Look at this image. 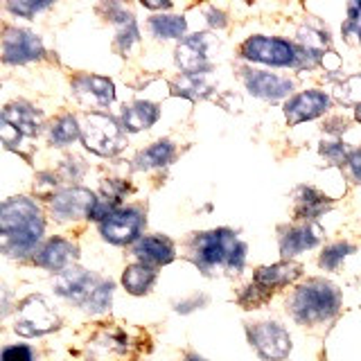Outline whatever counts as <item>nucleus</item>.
Wrapping results in <instances>:
<instances>
[{"label": "nucleus", "mask_w": 361, "mask_h": 361, "mask_svg": "<svg viewBox=\"0 0 361 361\" xmlns=\"http://www.w3.org/2000/svg\"><path fill=\"white\" fill-rule=\"evenodd\" d=\"M343 39L350 45H361V20H345V25H343Z\"/></svg>", "instance_id": "nucleus-38"}, {"label": "nucleus", "mask_w": 361, "mask_h": 361, "mask_svg": "<svg viewBox=\"0 0 361 361\" xmlns=\"http://www.w3.org/2000/svg\"><path fill=\"white\" fill-rule=\"evenodd\" d=\"M350 253H355V246L353 244H345V242L332 244V246H327L325 251H323L319 264L323 269H327V271H334V269H338V264H341Z\"/></svg>", "instance_id": "nucleus-30"}, {"label": "nucleus", "mask_w": 361, "mask_h": 361, "mask_svg": "<svg viewBox=\"0 0 361 361\" xmlns=\"http://www.w3.org/2000/svg\"><path fill=\"white\" fill-rule=\"evenodd\" d=\"M345 163H348L350 176H353L357 183H361V149H355L353 154H350V158Z\"/></svg>", "instance_id": "nucleus-39"}, {"label": "nucleus", "mask_w": 361, "mask_h": 361, "mask_svg": "<svg viewBox=\"0 0 361 361\" xmlns=\"http://www.w3.org/2000/svg\"><path fill=\"white\" fill-rule=\"evenodd\" d=\"M271 293H274V291L264 289L262 285H257V282H251V285H248L244 289V293L240 296V302L244 305L246 310H253V307H259V305H264L271 298Z\"/></svg>", "instance_id": "nucleus-34"}, {"label": "nucleus", "mask_w": 361, "mask_h": 361, "mask_svg": "<svg viewBox=\"0 0 361 361\" xmlns=\"http://www.w3.org/2000/svg\"><path fill=\"white\" fill-rule=\"evenodd\" d=\"M82 142L97 156H116L124 149V133L120 124L102 113H90L82 124Z\"/></svg>", "instance_id": "nucleus-4"}, {"label": "nucleus", "mask_w": 361, "mask_h": 361, "mask_svg": "<svg viewBox=\"0 0 361 361\" xmlns=\"http://www.w3.org/2000/svg\"><path fill=\"white\" fill-rule=\"evenodd\" d=\"M208 23H210L212 27H226V16H224V11L210 9V11H208Z\"/></svg>", "instance_id": "nucleus-40"}, {"label": "nucleus", "mask_w": 361, "mask_h": 361, "mask_svg": "<svg viewBox=\"0 0 361 361\" xmlns=\"http://www.w3.org/2000/svg\"><path fill=\"white\" fill-rule=\"evenodd\" d=\"M298 41L302 43V52H323L327 45V34L314 30V27H302L298 32Z\"/></svg>", "instance_id": "nucleus-33"}, {"label": "nucleus", "mask_w": 361, "mask_h": 361, "mask_svg": "<svg viewBox=\"0 0 361 361\" xmlns=\"http://www.w3.org/2000/svg\"><path fill=\"white\" fill-rule=\"evenodd\" d=\"M246 88L251 90L255 97H262V99H282L287 97L293 84L285 77H278V75H271V73H248L246 75Z\"/></svg>", "instance_id": "nucleus-18"}, {"label": "nucleus", "mask_w": 361, "mask_h": 361, "mask_svg": "<svg viewBox=\"0 0 361 361\" xmlns=\"http://www.w3.org/2000/svg\"><path fill=\"white\" fill-rule=\"evenodd\" d=\"M355 118L361 122V106H357V109H355Z\"/></svg>", "instance_id": "nucleus-43"}, {"label": "nucleus", "mask_w": 361, "mask_h": 361, "mask_svg": "<svg viewBox=\"0 0 361 361\" xmlns=\"http://www.w3.org/2000/svg\"><path fill=\"white\" fill-rule=\"evenodd\" d=\"M248 341L255 345L259 357L267 361H282L291 353V336L278 323H255L248 325Z\"/></svg>", "instance_id": "nucleus-7"}, {"label": "nucleus", "mask_w": 361, "mask_h": 361, "mask_svg": "<svg viewBox=\"0 0 361 361\" xmlns=\"http://www.w3.org/2000/svg\"><path fill=\"white\" fill-rule=\"evenodd\" d=\"M302 276V267L296 262H278L274 267H262L255 274L257 285H262L269 291H276L278 287H287L293 280H298Z\"/></svg>", "instance_id": "nucleus-21"}, {"label": "nucleus", "mask_w": 361, "mask_h": 361, "mask_svg": "<svg viewBox=\"0 0 361 361\" xmlns=\"http://www.w3.org/2000/svg\"><path fill=\"white\" fill-rule=\"evenodd\" d=\"M323 237V228L319 224L314 221H305L302 226H296V228L287 231L282 235L280 240V253L285 257H293L302 251H307V248H314L316 244L321 242Z\"/></svg>", "instance_id": "nucleus-17"}, {"label": "nucleus", "mask_w": 361, "mask_h": 361, "mask_svg": "<svg viewBox=\"0 0 361 361\" xmlns=\"http://www.w3.org/2000/svg\"><path fill=\"white\" fill-rule=\"evenodd\" d=\"M149 27L154 32V37L158 39H180L185 34L188 23L183 16H154L149 20Z\"/></svg>", "instance_id": "nucleus-27"}, {"label": "nucleus", "mask_w": 361, "mask_h": 361, "mask_svg": "<svg viewBox=\"0 0 361 361\" xmlns=\"http://www.w3.org/2000/svg\"><path fill=\"white\" fill-rule=\"evenodd\" d=\"M154 280H156V271L149 264L138 262V264L127 267V271H124V276H122V285L129 293H133V296H142V293L152 289Z\"/></svg>", "instance_id": "nucleus-24"}, {"label": "nucleus", "mask_w": 361, "mask_h": 361, "mask_svg": "<svg viewBox=\"0 0 361 361\" xmlns=\"http://www.w3.org/2000/svg\"><path fill=\"white\" fill-rule=\"evenodd\" d=\"M214 41L208 34H195L180 41L176 48V63L185 75H201L210 66V48Z\"/></svg>", "instance_id": "nucleus-12"}, {"label": "nucleus", "mask_w": 361, "mask_h": 361, "mask_svg": "<svg viewBox=\"0 0 361 361\" xmlns=\"http://www.w3.org/2000/svg\"><path fill=\"white\" fill-rule=\"evenodd\" d=\"M336 99L343 104H353L355 109L361 106V75L348 77L345 82L336 88Z\"/></svg>", "instance_id": "nucleus-31"}, {"label": "nucleus", "mask_w": 361, "mask_h": 361, "mask_svg": "<svg viewBox=\"0 0 361 361\" xmlns=\"http://www.w3.org/2000/svg\"><path fill=\"white\" fill-rule=\"evenodd\" d=\"M142 5L149 9H167L169 7V3H147V0H142Z\"/></svg>", "instance_id": "nucleus-41"}, {"label": "nucleus", "mask_w": 361, "mask_h": 361, "mask_svg": "<svg viewBox=\"0 0 361 361\" xmlns=\"http://www.w3.org/2000/svg\"><path fill=\"white\" fill-rule=\"evenodd\" d=\"M77 138H82V127L77 124V118L63 116L52 124V129H50V142L52 145L63 147V145H71Z\"/></svg>", "instance_id": "nucleus-28"}, {"label": "nucleus", "mask_w": 361, "mask_h": 361, "mask_svg": "<svg viewBox=\"0 0 361 361\" xmlns=\"http://www.w3.org/2000/svg\"><path fill=\"white\" fill-rule=\"evenodd\" d=\"M330 109V97L321 90H305V93L293 95L285 104V116L291 127H296L300 122H307L323 116Z\"/></svg>", "instance_id": "nucleus-13"}, {"label": "nucleus", "mask_w": 361, "mask_h": 361, "mask_svg": "<svg viewBox=\"0 0 361 361\" xmlns=\"http://www.w3.org/2000/svg\"><path fill=\"white\" fill-rule=\"evenodd\" d=\"M246 246L237 240V235L219 228L212 233L197 235L195 244H192V259L203 271L226 269V271H240L244 267Z\"/></svg>", "instance_id": "nucleus-2"}, {"label": "nucleus", "mask_w": 361, "mask_h": 361, "mask_svg": "<svg viewBox=\"0 0 361 361\" xmlns=\"http://www.w3.org/2000/svg\"><path fill=\"white\" fill-rule=\"evenodd\" d=\"M145 217L135 208H124L111 212L104 221H99L102 237L111 244H131L138 240V235L142 231Z\"/></svg>", "instance_id": "nucleus-9"}, {"label": "nucleus", "mask_w": 361, "mask_h": 361, "mask_svg": "<svg viewBox=\"0 0 361 361\" xmlns=\"http://www.w3.org/2000/svg\"><path fill=\"white\" fill-rule=\"evenodd\" d=\"M52 214L59 221H75V219H86L93 214L97 199L90 190L86 188H68L56 192L52 197Z\"/></svg>", "instance_id": "nucleus-8"}, {"label": "nucleus", "mask_w": 361, "mask_h": 361, "mask_svg": "<svg viewBox=\"0 0 361 361\" xmlns=\"http://www.w3.org/2000/svg\"><path fill=\"white\" fill-rule=\"evenodd\" d=\"M45 228L43 214L37 203L16 197L0 208V248L11 257H23L34 251Z\"/></svg>", "instance_id": "nucleus-1"}, {"label": "nucleus", "mask_w": 361, "mask_h": 361, "mask_svg": "<svg viewBox=\"0 0 361 361\" xmlns=\"http://www.w3.org/2000/svg\"><path fill=\"white\" fill-rule=\"evenodd\" d=\"M73 95L86 109H106L116 99V86L106 77L79 75L73 79Z\"/></svg>", "instance_id": "nucleus-11"}, {"label": "nucleus", "mask_w": 361, "mask_h": 361, "mask_svg": "<svg viewBox=\"0 0 361 361\" xmlns=\"http://www.w3.org/2000/svg\"><path fill=\"white\" fill-rule=\"evenodd\" d=\"M158 116H161V111H158V106L152 104V102H135V104H131L122 113V124L127 131L135 133V131L149 129L158 120Z\"/></svg>", "instance_id": "nucleus-22"}, {"label": "nucleus", "mask_w": 361, "mask_h": 361, "mask_svg": "<svg viewBox=\"0 0 361 361\" xmlns=\"http://www.w3.org/2000/svg\"><path fill=\"white\" fill-rule=\"evenodd\" d=\"M99 285V280H95L93 276L88 274V271L84 269H66L61 271L59 276H56L54 280V289L59 296L63 298H71L79 305H84L88 298H90V293L95 291V287Z\"/></svg>", "instance_id": "nucleus-14"}, {"label": "nucleus", "mask_w": 361, "mask_h": 361, "mask_svg": "<svg viewBox=\"0 0 361 361\" xmlns=\"http://www.w3.org/2000/svg\"><path fill=\"white\" fill-rule=\"evenodd\" d=\"M133 255L145 264H169L174 259V246L165 237H154L147 235L140 237L133 246Z\"/></svg>", "instance_id": "nucleus-19"}, {"label": "nucleus", "mask_w": 361, "mask_h": 361, "mask_svg": "<svg viewBox=\"0 0 361 361\" xmlns=\"http://www.w3.org/2000/svg\"><path fill=\"white\" fill-rule=\"evenodd\" d=\"M185 361H206V359H201V357H197V355H190Z\"/></svg>", "instance_id": "nucleus-42"}, {"label": "nucleus", "mask_w": 361, "mask_h": 361, "mask_svg": "<svg viewBox=\"0 0 361 361\" xmlns=\"http://www.w3.org/2000/svg\"><path fill=\"white\" fill-rule=\"evenodd\" d=\"M3 361H34L27 345H9L3 350Z\"/></svg>", "instance_id": "nucleus-37"}, {"label": "nucleus", "mask_w": 361, "mask_h": 361, "mask_svg": "<svg viewBox=\"0 0 361 361\" xmlns=\"http://www.w3.org/2000/svg\"><path fill=\"white\" fill-rule=\"evenodd\" d=\"M291 314L298 323L319 325L336 316L341 307V291L332 282L310 280L307 285H300L291 296Z\"/></svg>", "instance_id": "nucleus-3"}, {"label": "nucleus", "mask_w": 361, "mask_h": 361, "mask_svg": "<svg viewBox=\"0 0 361 361\" xmlns=\"http://www.w3.org/2000/svg\"><path fill=\"white\" fill-rule=\"evenodd\" d=\"M77 259V246L73 242L63 240V237H52V240L45 242L37 255H34V262L43 269L50 271H61L68 269V264Z\"/></svg>", "instance_id": "nucleus-15"}, {"label": "nucleus", "mask_w": 361, "mask_h": 361, "mask_svg": "<svg viewBox=\"0 0 361 361\" xmlns=\"http://www.w3.org/2000/svg\"><path fill=\"white\" fill-rule=\"evenodd\" d=\"M242 56L248 61L267 63V66H296L302 54L289 41L271 39V37H251L242 43Z\"/></svg>", "instance_id": "nucleus-6"}, {"label": "nucleus", "mask_w": 361, "mask_h": 361, "mask_svg": "<svg viewBox=\"0 0 361 361\" xmlns=\"http://www.w3.org/2000/svg\"><path fill=\"white\" fill-rule=\"evenodd\" d=\"M113 11V20L118 23V48L127 54L131 50V45L138 41V27H135V20L129 11H124L120 7H111Z\"/></svg>", "instance_id": "nucleus-26"}, {"label": "nucleus", "mask_w": 361, "mask_h": 361, "mask_svg": "<svg viewBox=\"0 0 361 361\" xmlns=\"http://www.w3.org/2000/svg\"><path fill=\"white\" fill-rule=\"evenodd\" d=\"M45 54V48L37 34L7 27L3 37V61L5 63H27Z\"/></svg>", "instance_id": "nucleus-10"}, {"label": "nucleus", "mask_w": 361, "mask_h": 361, "mask_svg": "<svg viewBox=\"0 0 361 361\" xmlns=\"http://www.w3.org/2000/svg\"><path fill=\"white\" fill-rule=\"evenodd\" d=\"M172 158H174V145L169 140H158L135 156L133 163L138 169H154L172 163Z\"/></svg>", "instance_id": "nucleus-25"}, {"label": "nucleus", "mask_w": 361, "mask_h": 361, "mask_svg": "<svg viewBox=\"0 0 361 361\" xmlns=\"http://www.w3.org/2000/svg\"><path fill=\"white\" fill-rule=\"evenodd\" d=\"M327 208H330V199L323 197L321 192H316L314 188H300L296 192V217L298 219L312 221Z\"/></svg>", "instance_id": "nucleus-23"}, {"label": "nucleus", "mask_w": 361, "mask_h": 361, "mask_svg": "<svg viewBox=\"0 0 361 361\" xmlns=\"http://www.w3.org/2000/svg\"><path fill=\"white\" fill-rule=\"evenodd\" d=\"M50 7V3H25V0H18V3H7V9L11 11V14H18V16H25V18H32L37 11Z\"/></svg>", "instance_id": "nucleus-36"}, {"label": "nucleus", "mask_w": 361, "mask_h": 361, "mask_svg": "<svg viewBox=\"0 0 361 361\" xmlns=\"http://www.w3.org/2000/svg\"><path fill=\"white\" fill-rule=\"evenodd\" d=\"M321 154L327 158V161H332V163H345L353 152L348 149L345 142H323Z\"/></svg>", "instance_id": "nucleus-35"}, {"label": "nucleus", "mask_w": 361, "mask_h": 361, "mask_svg": "<svg viewBox=\"0 0 361 361\" xmlns=\"http://www.w3.org/2000/svg\"><path fill=\"white\" fill-rule=\"evenodd\" d=\"M129 336L122 330H102L93 341L88 343V355H93L95 361H113V359H122L129 353Z\"/></svg>", "instance_id": "nucleus-16"}, {"label": "nucleus", "mask_w": 361, "mask_h": 361, "mask_svg": "<svg viewBox=\"0 0 361 361\" xmlns=\"http://www.w3.org/2000/svg\"><path fill=\"white\" fill-rule=\"evenodd\" d=\"M3 122L16 129L23 138H34L41 131V113L30 104H9L3 111Z\"/></svg>", "instance_id": "nucleus-20"}, {"label": "nucleus", "mask_w": 361, "mask_h": 361, "mask_svg": "<svg viewBox=\"0 0 361 361\" xmlns=\"http://www.w3.org/2000/svg\"><path fill=\"white\" fill-rule=\"evenodd\" d=\"M208 90H210V84L206 82V73H201V75H185L183 82L178 84L176 93H183L190 97H203V95H208Z\"/></svg>", "instance_id": "nucleus-32"}, {"label": "nucleus", "mask_w": 361, "mask_h": 361, "mask_svg": "<svg viewBox=\"0 0 361 361\" xmlns=\"http://www.w3.org/2000/svg\"><path fill=\"white\" fill-rule=\"evenodd\" d=\"M59 327V316L54 314L50 302L41 296H30L16 307L14 332L20 336H41Z\"/></svg>", "instance_id": "nucleus-5"}, {"label": "nucleus", "mask_w": 361, "mask_h": 361, "mask_svg": "<svg viewBox=\"0 0 361 361\" xmlns=\"http://www.w3.org/2000/svg\"><path fill=\"white\" fill-rule=\"evenodd\" d=\"M111 296H113V282H99L95 291L90 293V298L82 305V307L90 314L106 312L111 307Z\"/></svg>", "instance_id": "nucleus-29"}]
</instances>
